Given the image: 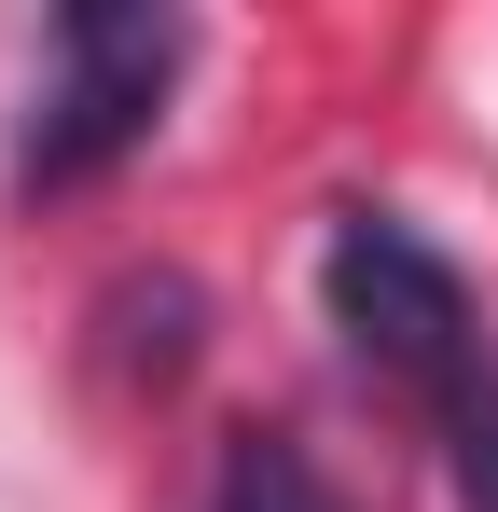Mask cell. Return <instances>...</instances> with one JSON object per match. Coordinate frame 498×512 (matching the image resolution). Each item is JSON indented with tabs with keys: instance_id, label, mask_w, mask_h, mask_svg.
Listing matches in <instances>:
<instances>
[{
	"instance_id": "277c9868",
	"label": "cell",
	"mask_w": 498,
	"mask_h": 512,
	"mask_svg": "<svg viewBox=\"0 0 498 512\" xmlns=\"http://www.w3.org/2000/svg\"><path fill=\"white\" fill-rule=\"evenodd\" d=\"M457 512H498V388L457 402Z\"/></svg>"
},
{
	"instance_id": "6da1fadb",
	"label": "cell",
	"mask_w": 498,
	"mask_h": 512,
	"mask_svg": "<svg viewBox=\"0 0 498 512\" xmlns=\"http://www.w3.org/2000/svg\"><path fill=\"white\" fill-rule=\"evenodd\" d=\"M180 56H194V28L153 14V0H70V14H56V84L28 97V139H14V180H28V194L111 180L166 125Z\"/></svg>"
},
{
	"instance_id": "3957f363",
	"label": "cell",
	"mask_w": 498,
	"mask_h": 512,
	"mask_svg": "<svg viewBox=\"0 0 498 512\" xmlns=\"http://www.w3.org/2000/svg\"><path fill=\"white\" fill-rule=\"evenodd\" d=\"M208 512H346V485H332V471L291 443V429H236V443H222V485H208Z\"/></svg>"
},
{
	"instance_id": "7a4b0ae2",
	"label": "cell",
	"mask_w": 498,
	"mask_h": 512,
	"mask_svg": "<svg viewBox=\"0 0 498 512\" xmlns=\"http://www.w3.org/2000/svg\"><path fill=\"white\" fill-rule=\"evenodd\" d=\"M319 305H332V333H346L360 374H388L415 402H457V388H471V346H485L471 333V277L429 250L402 208H332Z\"/></svg>"
}]
</instances>
